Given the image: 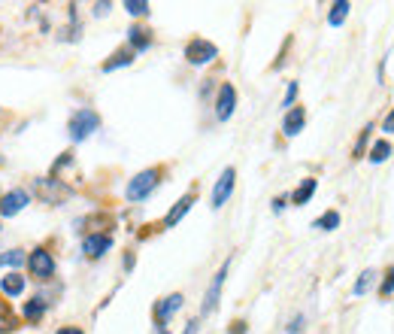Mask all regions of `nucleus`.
Wrapping results in <instances>:
<instances>
[{"instance_id":"nucleus-20","label":"nucleus","mask_w":394,"mask_h":334,"mask_svg":"<svg viewBox=\"0 0 394 334\" xmlns=\"http://www.w3.org/2000/svg\"><path fill=\"white\" fill-rule=\"evenodd\" d=\"M349 10H352L349 0H337V3H331V13H328V24H331V28H340V24L346 22Z\"/></svg>"},{"instance_id":"nucleus-16","label":"nucleus","mask_w":394,"mask_h":334,"mask_svg":"<svg viewBox=\"0 0 394 334\" xmlns=\"http://www.w3.org/2000/svg\"><path fill=\"white\" fill-rule=\"evenodd\" d=\"M24 289H28V280L22 277V273H6V277H0V295L3 298H22Z\"/></svg>"},{"instance_id":"nucleus-33","label":"nucleus","mask_w":394,"mask_h":334,"mask_svg":"<svg viewBox=\"0 0 394 334\" xmlns=\"http://www.w3.org/2000/svg\"><path fill=\"white\" fill-rule=\"evenodd\" d=\"M228 334H246V322H243V319H240V322H233Z\"/></svg>"},{"instance_id":"nucleus-7","label":"nucleus","mask_w":394,"mask_h":334,"mask_svg":"<svg viewBox=\"0 0 394 334\" xmlns=\"http://www.w3.org/2000/svg\"><path fill=\"white\" fill-rule=\"evenodd\" d=\"M182 304H186V298H182V292H173V295H164L161 301H155V328L158 331H164L167 328V322L173 319L176 313L182 310Z\"/></svg>"},{"instance_id":"nucleus-25","label":"nucleus","mask_w":394,"mask_h":334,"mask_svg":"<svg viewBox=\"0 0 394 334\" xmlns=\"http://www.w3.org/2000/svg\"><path fill=\"white\" fill-rule=\"evenodd\" d=\"M28 262V255L22 253V249H6L3 255H0V267H22Z\"/></svg>"},{"instance_id":"nucleus-14","label":"nucleus","mask_w":394,"mask_h":334,"mask_svg":"<svg viewBox=\"0 0 394 334\" xmlns=\"http://www.w3.org/2000/svg\"><path fill=\"white\" fill-rule=\"evenodd\" d=\"M49 310V298L46 295H33L31 301H24V307H22V316H24V322H31V325H37L40 319L46 316Z\"/></svg>"},{"instance_id":"nucleus-15","label":"nucleus","mask_w":394,"mask_h":334,"mask_svg":"<svg viewBox=\"0 0 394 334\" xmlns=\"http://www.w3.org/2000/svg\"><path fill=\"white\" fill-rule=\"evenodd\" d=\"M152 31L149 28H142V24H133V28H128V49L133 55L137 52H146L149 46H152Z\"/></svg>"},{"instance_id":"nucleus-3","label":"nucleus","mask_w":394,"mask_h":334,"mask_svg":"<svg viewBox=\"0 0 394 334\" xmlns=\"http://www.w3.org/2000/svg\"><path fill=\"white\" fill-rule=\"evenodd\" d=\"M215 58H219V46L209 43L204 37H195L186 43V61L191 67H204V64H213Z\"/></svg>"},{"instance_id":"nucleus-9","label":"nucleus","mask_w":394,"mask_h":334,"mask_svg":"<svg viewBox=\"0 0 394 334\" xmlns=\"http://www.w3.org/2000/svg\"><path fill=\"white\" fill-rule=\"evenodd\" d=\"M233 110H237V88L231 82H222L219 86V95H215V119L219 122H228Z\"/></svg>"},{"instance_id":"nucleus-28","label":"nucleus","mask_w":394,"mask_h":334,"mask_svg":"<svg viewBox=\"0 0 394 334\" xmlns=\"http://www.w3.org/2000/svg\"><path fill=\"white\" fill-rule=\"evenodd\" d=\"M304 325H306V316L295 313V316H291V322H288V328H285V334H300V331H304Z\"/></svg>"},{"instance_id":"nucleus-26","label":"nucleus","mask_w":394,"mask_h":334,"mask_svg":"<svg viewBox=\"0 0 394 334\" xmlns=\"http://www.w3.org/2000/svg\"><path fill=\"white\" fill-rule=\"evenodd\" d=\"M388 295H394V264L385 267L382 283H379V298H388Z\"/></svg>"},{"instance_id":"nucleus-2","label":"nucleus","mask_w":394,"mask_h":334,"mask_svg":"<svg viewBox=\"0 0 394 334\" xmlns=\"http://www.w3.org/2000/svg\"><path fill=\"white\" fill-rule=\"evenodd\" d=\"M95 131H100V116L91 110V106H82L70 116V122H67V134H70L73 143H82V140H88Z\"/></svg>"},{"instance_id":"nucleus-32","label":"nucleus","mask_w":394,"mask_h":334,"mask_svg":"<svg viewBox=\"0 0 394 334\" xmlns=\"http://www.w3.org/2000/svg\"><path fill=\"white\" fill-rule=\"evenodd\" d=\"M110 10H113V3H95V15H97V19H100V15H106Z\"/></svg>"},{"instance_id":"nucleus-35","label":"nucleus","mask_w":394,"mask_h":334,"mask_svg":"<svg viewBox=\"0 0 394 334\" xmlns=\"http://www.w3.org/2000/svg\"><path fill=\"white\" fill-rule=\"evenodd\" d=\"M58 334H85L82 328H73V325H67V328H58Z\"/></svg>"},{"instance_id":"nucleus-17","label":"nucleus","mask_w":394,"mask_h":334,"mask_svg":"<svg viewBox=\"0 0 394 334\" xmlns=\"http://www.w3.org/2000/svg\"><path fill=\"white\" fill-rule=\"evenodd\" d=\"M315 189H318V180H313V177H306V180H300V186L291 191V204L295 207H304V204H309L313 200V195H315Z\"/></svg>"},{"instance_id":"nucleus-37","label":"nucleus","mask_w":394,"mask_h":334,"mask_svg":"<svg viewBox=\"0 0 394 334\" xmlns=\"http://www.w3.org/2000/svg\"><path fill=\"white\" fill-rule=\"evenodd\" d=\"M158 334H170V331H167V328H164V331H158Z\"/></svg>"},{"instance_id":"nucleus-10","label":"nucleus","mask_w":394,"mask_h":334,"mask_svg":"<svg viewBox=\"0 0 394 334\" xmlns=\"http://www.w3.org/2000/svg\"><path fill=\"white\" fill-rule=\"evenodd\" d=\"M28 204H31L28 191L13 189V191H6V195H0V216H3V219H13V216H19Z\"/></svg>"},{"instance_id":"nucleus-11","label":"nucleus","mask_w":394,"mask_h":334,"mask_svg":"<svg viewBox=\"0 0 394 334\" xmlns=\"http://www.w3.org/2000/svg\"><path fill=\"white\" fill-rule=\"evenodd\" d=\"M110 249H113V234H106V231H95L82 240V253L88 258H104Z\"/></svg>"},{"instance_id":"nucleus-19","label":"nucleus","mask_w":394,"mask_h":334,"mask_svg":"<svg viewBox=\"0 0 394 334\" xmlns=\"http://www.w3.org/2000/svg\"><path fill=\"white\" fill-rule=\"evenodd\" d=\"M376 280H379V273L373 271V267H367V271H361L358 273V280H355V286H352V295L355 298H361V295H367L373 286H376Z\"/></svg>"},{"instance_id":"nucleus-6","label":"nucleus","mask_w":394,"mask_h":334,"mask_svg":"<svg viewBox=\"0 0 394 334\" xmlns=\"http://www.w3.org/2000/svg\"><path fill=\"white\" fill-rule=\"evenodd\" d=\"M228 271H231V258L228 262H222V267L215 271V277L213 283H209V289H206V295H204V304H200V313L209 316L219 307V301H222V289H224V280H228Z\"/></svg>"},{"instance_id":"nucleus-36","label":"nucleus","mask_w":394,"mask_h":334,"mask_svg":"<svg viewBox=\"0 0 394 334\" xmlns=\"http://www.w3.org/2000/svg\"><path fill=\"white\" fill-rule=\"evenodd\" d=\"M124 271H133V253L124 255Z\"/></svg>"},{"instance_id":"nucleus-4","label":"nucleus","mask_w":394,"mask_h":334,"mask_svg":"<svg viewBox=\"0 0 394 334\" xmlns=\"http://www.w3.org/2000/svg\"><path fill=\"white\" fill-rule=\"evenodd\" d=\"M28 267H31V273L37 280H52L55 277V271H58V262H55V255L49 253L46 246H37L33 253L28 255Z\"/></svg>"},{"instance_id":"nucleus-5","label":"nucleus","mask_w":394,"mask_h":334,"mask_svg":"<svg viewBox=\"0 0 394 334\" xmlns=\"http://www.w3.org/2000/svg\"><path fill=\"white\" fill-rule=\"evenodd\" d=\"M33 191H37V198L46 200V204H61V200H67L73 195V191L55 177H40L37 182H33Z\"/></svg>"},{"instance_id":"nucleus-23","label":"nucleus","mask_w":394,"mask_h":334,"mask_svg":"<svg viewBox=\"0 0 394 334\" xmlns=\"http://www.w3.org/2000/svg\"><path fill=\"white\" fill-rule=\"evenodd\" d=\"M313 228H318V231H334V228H340V213H337V210H325V213L313 222Z\"/></svg>"},{"instance_id":"nucleus-21","label":"nucleus","mask_w":394,"mask_h":334,"mask_svg":"<svg viewBox=\"0 0 394 334\" xmlns=\"http://www.w3.org/2000/svg\"><path fill=\"white\" fill-rule=\"evenodd\" d=\"M15 328H19V319H15V313L10 310V304L0 298V334H10Z\"/></svg>"},{"instance_id":"nucleus-8","label":"nucleus","mask_w":394,"mask_h":334,"mask_svg":"<svg viewBox=\"0 0 394 334\" xmlns=\"http://www.w3.org/2000/svg\"><path fill=\"white\" fill-rule=\"evenodd\" d=\"M233 186H237V170H233V167H224L222 177L215 180V186H213V198H209L213 204L209 207H213V210H222V207L228 204V198L233 195Z\"/></svg>"},{"instance_id":"nucleus-22","label":"nucleus","mask_w":394,"mask_h":334,"mask_svg":"<svg viewBox=\"0 0 394 334\" xmlns=\"http://www.w3.org/2000/svg\"><path fill=\"white\" fill-rule=\"evenodd\" d=\"M367 158H370V164L388 161V158H391V143H388V140H376V143L370 146V155H367Z\"/></svg>"},{"instance_id":"nucleus-29","label":"nucleus","mask_w":394,"mask_h":334,"mask_svg":"<svg viewBox=\"0 0 394 334\" xmlns=\"http://www.w3.org/2000/svg\"><path fill=\"white\" fill-rule=\"evenodd\" d=\"M295 100H297V82H288V91H285V97H282V106H295Z\"/></svg>"},{"instance_id":"nucleus-27","label":"nucleus","mask_w":394,"mask_h":334,"mask_svg":"<svg viewBox=\"0 0 394 334\" xmlns=\"http://www.w3.org/2000/svg\"><path fill=\"white\" fill-rule=\"evenodd\" d=\"M370 134H373V125H367V128L361 131V137H358L355 149H352V155L355 158H364V149H367V143H370Z\"/></svg>"},{"instance_id":"nucleus-12","label":"nucleus","mask_w":394,"mask_h":334,"mask_svg":"<svg viewBox=\"0 0 394 334\" xmlns=\"http://www.w3.org/2000/svg\"><path fill=\"white\" fill-rule=\"evenodd\" d=\"M195 191H188V195H182L179 200H176V204L170 207V213H167L164 216V228H176V225H179L182 219H186V216H188V210H191V207H195Z\"/></svg>"},{"instance_id":"nucleus-1","label":"nucleus","mask_w":394,"mask_h":334,"mask_svg":"<svg viewBox=\"0 0 394 334\" xmlns=\"http://www.w3.org/2000/svg\"><path fill=\"white\" fill-rule=\"evenodd\" d=\"M161 167H146V170H140L137 177H131L128 189H124V198L131 200V204H140V200H146L152 191L161 186Z\"/></svg>"},{"instance_id":"nucleus-30","label":"nucleus","mask_w":394,"mask_h":334,"mask_svg":"<svg viewBox=\"0 0 394 334\" xmlns=\"http://www.w3.org/2000/svg\"><path fill=\"white\" fill-rule=\"evenodd\" d=\"M288 195H282V198H273V213H282L285 210V207H288Z\"/></svg>"},{"instance_id":"nucleus-24","label":"nucleus","mask_w":394,"mask_h":334,"mask_svg":"<svg viewBox=\"0 0 394 334\" xmlns=\"http://www.w3.org/2000/svg\"><path fill=\"white\" fill-rule=\"evenodd\" d=\"M124 10H128V15H133V19H146V15L152 13V3H149V0H124Z\"/></svg>"},{"instance_id":"nucleus-31","label":"nucleus","mask_w":394,"mask_h":334,"mask_svg":"<svg viewBox=\"0 0 394 334\" xmlns=\"http://www.w3.org/2000/svg\"><path fill=\"white\" fill-rule=\"evenodd\" d=\"M382 131H385V134H394V110L382 119Z\"/></svg>"},{"instance_id":"nucleus-18","label":"nucleus","mask_w":394,"mask_h":334,"mask_svg":"<svg viewBox=\"0 0 394 334\" xmlns=\"http://www.w3.org/2000/svg\"><path fill=\"white\" fill-rule=\"evenodd\" d=\"M133 58H137V55H133L131 49L124 46V49H119V52H113V55H110V61H104V67H100V70H104V73L122 70V67H131V64H133Z\"/></svg>"},{"instance_id":"nucleus-34","label":"nucleus","mask_w":394,"mask_h":334,"mask_svg":"<svg viewBox=\"0 0 394 334\" xmlns=\"http://www.w3.org/2000/svg\"><path fill=\"white\" fill-rule=\"evenodd\" d=\"M197 325H200L197 319H191V322L186 325V331H182V334H197Z\"/></svg>"},{"instance_id":"nucleus-13","label":"nucleus","mask_w":394,"mask_h":334,"mask_svg":"<svg viewBox=\"0 0 394 334\" xmlns=\"http://www.w3.org/2000/svg\"><path fill=\"white\" fill-rule=\"evenodd\" d=\"M304 125H306V110L304 106H291V110H285L282 116V134L285 137H297L300 131H304Z\"/></svg>"}]
</instances>
